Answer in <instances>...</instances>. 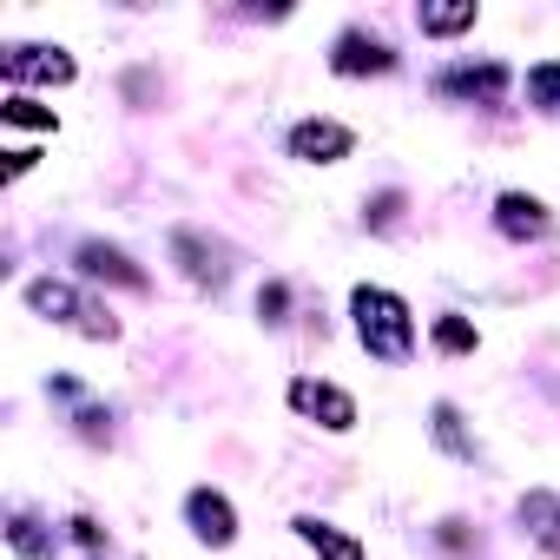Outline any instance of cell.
<instances>
[{
	"label": "cell",
	"mask_w": 560,
	"mask_h": 560,
	"mask_svg": "<svg viewBox=\"0 0 560 560\" xmlns=\"http://www.w3.org/2000/svg\"><path fill=\"white\" fill-rule=\"evenodd\" d=\"M350 311H357V330H363V350H370V357L402 363V357L416 350V324H409V304H402V298L363 284V291L350 298Z\"/></svg>",
	"instance_id": "1"
},
{
	"label": "cell",
	"mask_w": 560,
	"mask_h": 560,
	"mask_svg": "<svg viewBox=\"0 0 560 560\" xmlns=\"http://www.w3.org/2000/svg\"><path fill=\"white\" fill-rule=\"evenodd\" d=\"M291 409L311 416V422H324V429H350V422H357V402H350L337 383H317V376H298V383H291Z\"/></svg>",
	"instance_id": "2"
},
{
	"label": "cell",
	"mask_w": 560,
	"mask_h": 560,
	"mask_svg": "<svg viewBox=\"0 0 560 560\" xmlns=\"http://www.w3.org/2000/svg\"><path fill=\"white\" fill-rule=\"evenodd\" d=\"M350 126H337V119H304L298 132H291V152L304 159V165H337V159H350Z\"/></svg>",
	"instance_id": "3"
},
{
	"label": "cell",
	"mask_w": 560,
	"mask_h": 560,
	"mask_svg": "<svg viewBox=\"0 0 560 560\" xmlns=\"http://www.w3.org/2000/svg\"><path fill=\"white\" fill-rule=\"evenodd\" d=\"M185 514H191V534H198L205 547H231V540H237V514H231V501H224V494L198 488V494L185 501Z\"/></svg>",
	"instance_id": "4"
},
{
	"label": "cell",
	"mask_w": 560,
	"mask_h": 560,
	"mask_svg": "<svg viewBox=\"0 0 560 560\" xmlns=\"http://www.w3.org/2000/svg\"><path fill=\"white\" fill-rule=\"evenodd\" d=\"M8 80H40V86H67L73 60L60 47H8Z\"/></svg>",
	"instance_id": "5"
},
{
	"label": "cell",
	"mask_w": 560,
	"mask_h": 560,
	"mask_svg": "<svg viewBox=\"0 0 560 560\" xmlns=\"http://www.w3.org/2000/svg\"><path fill=\"white\" fill-rule=\"evenodd\" d=\"M494 218H501L508 237H547V231H553L547 205H540V198H521V191H508V198L494 205Z\"/></svg>",
	"instance_id": "6"
},
{
	"label": "cell",
	"mask_w": 560,
	"mask_h": 560,
	"mask_svg": "<svg viewBox=\"0 0 560 560\" xmlns=\"http://www.w3.org/2000/svg\"><path fill=\"white\" fill-rule=\"evenodd\" d=\"M80 264H86V277H113V284H132V291L145 284V270H139V264H132L126 250L100 244V237H93V244H80Z\"/></svg>",
	"instance_id": "7"
},
{
	"label": "cell",
	"mask_w": 560,
	"mask_h": 560,
	"mask_svg": "<svg viewBox=\"0 0 560 560\" xmlns=\"http://www.w3.org/2000/svg\"><path fill=\"white\" fill-rule=\"evenodd\" d=\"M337 73H389V47L376 34H343L337 40Z\"/></svg>",
	"instance_id": "8"
},
{
	"label": "cell",
	"mask_w": 560,
	"mask_h": 560,
	"mask_svg": "<svg viewBox=\"0 0 560 560\" xmlns=\"http://www.w3.org/2000/svg\"><path fill=\"white\" fill-rule=\"evenodd\" d=\"M442 86L462 93V100H501V93H508V67H494V60H481V67H455Z\"/></svg>",
	"instance_id": "9"
},
{
	"label": "cell",
	"mask_w": 560,
	"mask_h": 560,
	"mask_svg": "<svg viewBox=\"0 0 560 560\" xmlns=\"http://www.w3.org/2000/svg\"><path fill=\"white\" fill-rule=\"evenodd\" d=\"M27 304L40 311V317H54V324H73L80 330V317H86V304L67 291V284H54V277H40V284H27Z\"/></svg>",
	"instance_id": "10"
},
{
	"label": "cell",
	"mask_w": 560,
	"mask_h": 560,
	"mask_svg": "<svg viewBox=\"0 0 560 560\" xmlns=\"http://www.w3.org/2000/svg\"><path fill=\"white\" fill-rule=\"evenodd\" d=\"M298 534H304L324 560H363V547H357L343 527H330V521H298Z\"/></svg>",
	"instance_id": "11"
},
{
	"label": "cell",
	"mask_w": 560,
	"mask_h": 560,
	"mask_svg": "<svg viewBox=\"0 0 560 560\" xmlns=\"http://www.w3.org/2000/svg\"><path fill=\"white\" fill-rule=\"evenodd\" d=\"M521 514L534 521V540H540L547 553H560V501H553V494H527Z\"/></svg>",
	"instance_id": "12"
},
{
	"label": "cell",
	"mask_w": 560,
	"mask_h": 560,
	"mask_svg": "<svg viewBox=\"0 0 560 560\" xmlns=\"http://www.w3.org/2000/svg\"><path fill=\"white\" fill-rule=\"evenodd\" d=\"M172 250L185 257V270L198 277V284H211V277H218V264H211V250H205V244H198L191 231H178V237H172Z\"/></svg>",
	"instance_id": "13"
},
{
	"label": "cell",
	"mask_w": 560,
	"mask_h": 560,
	"mask_svg": "<svg viewBox=\"0 0 560 560\" xmlns=\"http://www.w3.org/2000/svg\"><path fill=\"white\" fill-rule=\"evenodd\" d=\"M475 27V8H422V34H462Z\"/></svg>",
	"instance_id": "14"
},
{
	"label": "cell",
	"mask_w": 560,
	"mask_h": 560,
	"mask_svg": "<svg viewBox=\"0 0 560 560\" xmlns=\"http://www.w3.org/2000/svg\"><path fill=\"white\" fill-rule=\"evenodd\" d=\"M435 350H448V357H468V350H475V324H462V317H442V324H435Z\"/></svg>",
	"instance_id": "15"
},
{
	"label": "cell",
	"mask_w": 560,
	"mask_h": 560,
	"mask_svg": "<svg viewBox=\"0 0 560 560\" xmlns=\"http://www.w3.org/2000/svg\"><path fill=\"white\" fill-rule=\"evenodd\" d=\"M527 100H534V106H560V67H553V60L527 73Z\"/></svg>",
	"instance_id": "16"
},
{
	"label": "cell",
	"mask_w": 560,
	"mask_h": 560,
	"mask_svg": "<svg viewBox=\"0 0 560 560\" xmlns=\"http://www.w3.org/2000/svg\"><path fill=\"white\" fill-rule=\"evenodd\" d=\"M0 113H8V119H14V126H40V132H54V113H47V106H34V100H27V93H14V100H8V106H0Z\"/></svg>",
	"instance_id": "17"
},
{
	"label": "cell",
	"mask_w": 560,
	"mask_h": 560,
	"mask_svg": "<svg viewBox=\"0 0 560 560\" xmlns=\"http://www.w3.org/2000/svg\"><path fill=\"white\" fill-rule=\"evenodd\" d=\"M435 435H442V442H448V448H455V455H475V448H468V435H462V416H455V409H448V402H442V409H435Z\"/></svg>",
	"instance_id": "18"
},
{
	"label": "cell",
	"mask_w": 560,
	"mask_h": 560,
	"mask_svg": "<svg viewBox=\"0 0 560 560\" xmlns=\"http://www.w3.org/2000/svg\"><path fill=\"white\" fill-rule=\"evenodd\" d=\"M8 534H14V547H21V553H27V560H40V553H47V534H40V527H34V521H27V514H21V521H14V527H8Z\"/></svg>",
	"instance_id": "19"
},
{
	"label": "cell",
	"mask_w": 560,
	"mask_h": 560,
	"mask_svg": "<svg viewBox=\"0 0 560 560\" xmlns=\"http://www.w3.org/2000/svg\"><path fill=\"white\" fill-rule=\"evenodd\" d=\"M257 311L277 324V311H284V284H264V298H257Z\"/></svg>",
	"instance_id": "20"
}]
</instances>
